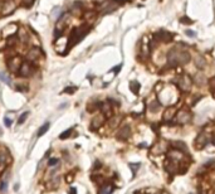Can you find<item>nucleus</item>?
Wrapping results in <instances>:
<instances>
[{
	"label": "nucleus",
	"mask_w": 215,
	"mask_h": 194,
	"mask_svg": "<svg viewBox=\"0 0 215 194\" xmlns=\"http://www.w3.org/2000/svg\"><path fill=\"white\" fill-rule=\"evenodd\" d=\"M35 71H37L35 64H34L33 62H29V60L24 59L21 62V64H20V68H19V71H18V74L20 76V77H23V78H26V77L33 76Z\"/></svg>",
	"instance_id": "nucleus-2"
},
{
	"label": "nucleus",
	"mask_w": 215,
	"mask_h": 194,
	"mask_svg": "<svg viewBox=\"0 0 215 194\" xmlns=\"http://www.w3.org/2000/svg\"><path fill=\"white\" fill-rule=\"evenodd\" d=\"M35 0H21V5L24 8H30L34 4Z\"/></svg>",
	"instance_id": "nucleus-31"
},
{
	"label": "nucleus",
	"mask_w": 215,
	"mask_h": 194,
	"mask_svg": "<svg viewBox=\"0 0 215 194\" xmlns=\"http://www.w3.org/2000/svg\"><path fill=\"white\" fill-rule=\"evenodd\" d=\"M41 56H43V52H41V49L39 47H32L28 51V54H26V60L35 63L40 59Z\"/></svg>",
	"instance_id": "nucleus-7"
},
{
	"label": "nucleus",
	"mask_w": 215,
	"mask_h": 194,
	"mask_svg": "<svg viewBox=\"0 0 215 194\" xmlns=\"http://www.w3.org/2000/svg\"><path fill=\"white\" fill-rule=\"evenodd\" d=\"M214 163H215V161L213 160V159H211V160H209V161L206 163V164H204V168H209V166H210V165H213Z\"/></svg>",
	"instance_id": "nucleus-38"
},
{
	"label": "nucleus",
	"mask_w": 215,
	"mask_h": 194,
	"mask_svg": "<svg viewBox=\"0 0 215 194\" xmlns=\"http://www.w3.org/2000/svg\"><path fill=\"white\" fill-rule=\"evenodd\" d=\"M121 67H122V66H121V64H120V66H117L116 68H113V70H112V71H113V72H115V73H117V72H118V71L121 70Z\"/></svg>",
	"instance_id": "nucleus-42"
},
{
	"label": "nucleus",
	"mask_w": 215,
	"mask_h": 194,
	"mask_svg": "<svg viewBox=\"0 0 215 194\" xmlns=\"http://www.w3.org/2000/svg\"><path fill=\"white\" fill-rule=\"evenodd\" d=\"M48 130H49V122H45L43 126H41L39 130H38V136H39V138H40V136H43Z\"/></svg>",
	"instance_id": "nucleus-27"
},
{
	"label": "nucleus",
	"mask_w": 215,
	"mask_h": 194,
	"mask_svg": "<svg viewBox=\"0 0 215 194\" xmlns=\"http://www.w3.org/2000/svg\"><path fill=\"white\" fill-rule=\"evenodd\" d=\"M172 146H174V149H176V150H179L181 151V153H185L187 149H186V144L183 143V141H176V143H174L172 144Z\"/></svg>",
	"instance_id": "nucleus-21"
},
{
	"label": "nucleus",
	"mask_w": 215,
	"mask_h": 194,
	"mask_svg": "<svg viewBox=\"0 0 215 194\" xmlns=\"http://www.w3.org/2000/svg\"><path fill=\"white\" fill-rule=\"evenodd\" d=\"M104 121H106V117L103 115L94 116L92 121H91V129H92V130H97V129H100L101 126H103Z\"/></svg>",
	"instance_id": "nucleus-12"
},
{
	"label": "nucleus",
	"mask_w": 215,
	"mask_h": 194,
	"mask_svg": "<svg viewBox=\"0 0 215 194\" xmlns=\"http://www.w3.org/2000/svg\"><path fill=\"white\" fill-rule=\"evenodd\" d=\"M130 88H131V91L133 92L135 95H137L138 92H140V83L137 82V81H132L131 83H130Z\"/></svg>",
	"instance_id": "nucleus-25"
},
{
	"label": "nucleus",
	"mask_w": 215,
	"mask_h": 194,
	"mask_svg": "<svg viewBox=\"0 0 215 194\" xmlns=\"http://www.w3.org/2000/svg\"><path fill=\"white\" fill-rule=\"evenodd\" d=\"M167 144L165 141H158L157 144H155V146L152 147V154H156V155H160V154H164L166 153V150H167Z\"/></svg>",
	"instance_id": "nucleus-14"
},
{
	"label": "nucleus",
	"mask_w": 215,
	"mask_h": 194,
	"mask_svg": "<svg viewBox=\"0 0 215 194\" xmlns=\"http://www.w3.org/2000/svg\"><path fill=\"white\" fill-rule=\"evenodd\" d=\"M21 57H18V56H11L10 59H8V67H9L10 72H13V73H18L19 68H20V64L23 62Z\"/></svg>",
	"instance_id": "nucleus-6"
},
{
	"label": "nucleus",
	"mask_w": 215,
	"mask_h": 194,
	"mask_svg": "<svg viewBox=\"0 0 215 194\" xmlns=\"http://www.w3.org/2000/svg\"><path fill=\"white\" fill-rule=\"evenodd\" d=\"M214 145H215V139H214Z\"/></svg>",
	"instance_id": "nucleus-44"
},
{
	"label": "nucleus",
	"mask_w": 215,
	"mask_h": 194,
	"mask_svg": "<svg viewBox=\"0 0 215 194\" xmlns=\"http://www.w3.org/2000/svg\"><path fill=\"white\" fill-rule=\"evenodd\" d=\"M18 32V26L15 25V24H9V25H6L5 28L3 29V32H1V35L4 38H8V37H10V35H15V33Z\"/></svg>",
	"instance_id": "nucleus-16"
},
{
	"label": "nucleus",
	"mask_w": 215,
	"mask_h": 194,
	"mask_svg": "<svg viewBox=\"0 0 215 194\" xmlns=\"http://www.w3.org/2000/svg\"><path fill=\"white\" fill-rule=\"evenodd\" d=\"M8 161H9V154L6 151L4 154H0V165H5Z\"/></svg>",
	"instance_id": "nucleus-29"
},
{
	"label": "nucleus",
	"mask_w": 215,
	"mask_h": 194,
	"mask_svg": "<svg viewBox=\"0 0 215 194\" xmlns=\"http://www.w3.org/2000/svg\"><path fill=\"white\" fill-rule=\"evenodd\" d=\"M195 82L199 83V85H203V83L205 82V78H204L203 74H196L195 76Z\"/></svg>",
	"instance_id": "nucleus-32"
},
{
	"label": "nucleus",
	"mask_w": 215,
	"mask_h": 194,
	"mask_svg": "<svg viewBox=\"0 0 215 194\" xmlns=\"http://www.w3.org/2000/svg\"><path fill=\"white\" fill-rule=\"evenodd\" d=\"M72 131H73V129H68V130H66V131H63L62 134L59 135V139L60 140H66V139H68V138H71V135H72Z\"/></svg>",
	"instance_id": "nucleus-26"
},
{
	"label": "nucleus",
	"mask_w": 215,
	"mask_h": 194,
	"mask_svg": "<svg viewBox=\"0 0 215 194\" xmlns=\"http://www.w3.org/2000/svg\"><path fill=\"white\" fill-rule=\"evenodd\" d=\"M59 163V159H57V158H53V159H49L48 160V165L49 166H54V165H57Z\"/></svg>",
	"instance_id": "nucleus-33"
},
{
	"label": "nucleus",
	"mask_w": 215,
	"mask_h": 194,
	"mask_svg": "<svg viewBox=\"0 0 215 194\" xmlns=\"http://www.w3.org/2000/svg\"><path fill=\"white\" fill-rule=\"evenodd\" d=\"M89 30H91V25H88V24H84L82 26H75V28H73V29H72V32H71L69 40H68L67 47L72 48L74 44H77L79 40L83 39V37H84Z\"/></svg>",
	"instance_id": "nucleus-1"
},
{
	"label": "nucleus",
	"mask_w": 215,
	"mask_h": 194,
	"mask_svg": "<svg viewBox=\"0 0 215 194\" xmlns=\"http://www.w3.org/2000/svg\"><path fill=\"white\" fill-rule=\"evenodd\" d=\"M0 79H1L3 82H5L6 85H11V79L5 72H0Z\"/></svg>",
	"instance_id": "nucleus-28"
},
{
	"label": "nucleus",
	"mask_w": 215,
	"mask_h": 194,
	"mask_svg": "<svg viewBox=\"0 0 215 194\" xmlns=\"http://www.w3.org/2000/svg\"><path fill=\"white\" fill-rule=\"evenodd\" d=\"M175 121L179 125H185L191 121V113L187 110H179L175 115Z\"/></svg>",
	"instance_id": "nucleus-5"
},
{
	"label": "nucleus",
	"mask_w": 215,
	"mask_h": 194,
	"mask_svg": "<svg viewBox=\"0 0 215 194\" xmlns=\"http://www.w3.org/2000/svg\"><path fill=\"white\" fill-rule=\"evenodd\" d=\"M100 108L102 111V115H103L106 119H111V117L113 116V110H112V106H111V102H109V101L102 104Z\"/></svg>",
	"instance_id": "nucleus-11"
},
{
	"label": "nucleus",
	"mask_w": 215,
	"mask_h": 194,
	"mask_svg": "<svg viewBox=\"0 0 215 194\" xmlns=\"http://www.w3.org/2000/svg\"><path fill=\"white\" fill-rule=\"evenodd\" d=\"M18 33H19L18 39H19V42H20V43H23V44H28L29 42H30V35H29L28 30H26L25 28H19V29H18Z\"/></svg>",
	"instance_id": "nucleus-13"
},
{
	"label": "nucleus",
	"mask_w": 215,
	"mask_h": 194,
	"mask_svg": "<svg viewBox=\"0 0 215 194\" xmlns=\"http://www.w3.org/2000/svg\"><path fill=\"white\" fill-rule=\"evenodd\" d=\"M181 23H187V24H191L192 20L189 18H181Z\"/></svg>",
	"instance_id": "nucleus-37"
},
{
	"label": "nucleus",
	"mask_w": 215,
	"mask_h": 194,
	"mask_svg": "<svg viewBox=\"0 0 215 194\" xmlns=\"http://www.w3.org/2000/svg\"><path fill=\"white\" fill-rule=\"evenodd\" d=\"M177 168H179V164L175 161V160H171V159H169L165 163V170L169 174H175L177 172Z\"/></svg>",
	"instance_id": "nucleus-15"
},
{
	"label": "nucleus",
	"mask_w": 215,
	"mask_h": 194,
	"mask_svg": "<svg viewBox=\"0 0 215 194\" xmlns=\"http://www.w3.org/2000/svg\"><path fill=\"white\" fill-rule=\"evenodd\" d=\"M17 90L18 91H23V92H26V91H28L26 86H17Z\"/></svg>",
	"instance_id": "nucleus-36"
},
{
	"label": "nucleus",
	"mask_w": 215,
	"mask_h": 194,
	"mask_svg": "<svg viewBox=\"0 0 215 194\" xmlns=\"http://www.w3.org/2000/svg\"><path fill=\"white\" fill-rule=\"evenodd\" d=\"M138 166H140V164H130V168L132 169V172H133V174H135L136 172H137Z\"/></svg>",
	"instance_id": "nucleus-34"
},
{
	"label": "nucleus",
	"mask_w": 215,
	"mask_h": 194,
	"mask_svg": "<svg viewBox=\"0 0 215 194\" xmlns=\"http://www.w3.org/2000/svg\"><path fill=\"white\" fill-rule=\"evenodd\" d=\"M175 115H176V107H174V106L167 107L165 110V112H164V120L165 121H170V120H172L174 117H175Z\"/></svg>",
	"instance_id": "nucleus-18"
},
{
	"label": "nucleus",
	"mask_w": 215,
	"mask_h": 194,
	"mask_svg": "<svg viewBox=\"0 0 215 194\" xmlns=\"http://www.w3.org/2000/svg\"><path fill=\"white\" fill-rule=\"evenodd\" d=\"M72 179H73V178H72L71 175H68V178H67V181H72Z\"/></svg>",
	"instance_id": "nucleus-43"
},
{
	"label": "nucleus",
	"mask_w": 215,
	"mask_h": 194,
	"mask_svg": "<svg viewBox=\"0 0 215 194\" xmlns=\"http://www.w3.org/2000/svg\"><path fill=\"white\" fill-rule=\"evenodd\" d=\"M156 39L162 40V42H165V43H169V42L172 40V34L166 32V30H160V32L156 34Z\"/></svg>",
	"instance_id": "nucleus-17"
},
{
	"label": "nucleus",
	"mask_w": 215,
	"mask_h": 194,
	"mask_svg": "<svg viewBox=\"0 0 215 194\" xmlns=\"http://www.w3.org/2000/svg\"><path fill=\"white\" fill-rule=\"evenodd\" d=\"M185 33H186L189 37H195L196 35V33L194 32V30H190V29H186V32H185Z\"/></svg>",
	"instance_id": "nucleus-35"
},
{
	"label": "nucleus",
	"mask_w": 215,
	"mask_h": 194,
	"mask_svg": "<svg viewBox=\"0 0 215 194\" xmlns=\"http://www.w3.org/2000/svg\"><path fill=\"white\" fill-rule=\"evenodd\" d=\"M74 91H75V88H74V87H73V88H69V87H68V88H66V90H64V92H66V93H73Z\"/></svg>",
	"instance_id": "nucleus-40"
},
{
	"label": "nucleus",
	"mask_w": 215,
	"mask_h": 194,
	"mask_svg": "<svg viewBox=\"0 0 215 194\" xmlns=\"http://www.w3.org/2000/svg\"><path fill=\"white\" fill-rule=\"evenodd\" d=\"M113 191H115V187L111 184H107V185H103L100 191V194H112Z\"/></svg>",
	"instance_id": "nucleus-22"
},
{
	"label": "nucleus",
	"mask_w": 215,
	"mask_h": 194,
	"mask_svg": "<svg viewBox=\"0 0 215 194\" xmlns=\"http://www.w3.org/2000/svg\"><path fill=\"white\" fill-rule=\"evenodd\" d=\"M28 116H29V112H28V111H25L24 113H21L20 117H19V120H18V124H19V125L24 124V122H25V120L28 119Z\"/></svg>",
	"instance_id": "nucleus-30"
},
{
	"label": "nucleus",
	"mask_w": 215,
	"mask_h": 194,
	"mask_svg": "<svg viewBox=\"0 0 215 194\" xmlns=\"http://www.w3.org/2000/svg\"><path fill=\"white\" fill-rule=\"evenodd\" d=\"M121 120H122V117L121 116H112L111 119H108V126L111 129H115L120 125Z\"/></svg>",
	"instance_id": "nucleus-20"
},
{
	"label": "nucleus",
	"mask_w": 215,
	"mask_h": 194,
	"mask_svg": "<svg viewBox=\"0 0 215 194\" xmlns=\"http://www.w3.org/2000/svg\"><path fill=\"white\" fill-rule=\"evenodd\" d=\"M180 56H181V51L176 48L170 49L167 53V63L170 67H177L181 66L180 64Z\"/></svg>",
	"instance_id": "nucleus-3"
},
{
	"label": "nucleus",
	"mask_w": 215,
	"mask_h": 194,
	"mask_svg": "<svg viewBox=\"0 0 215 194\" xmlns=\"http://www.w3.org/2000/svg\"><path fill=\"white\" fill-rule=\"evenodd\" d=\"M69 194H77V189H75L74 187H71V189H69Z\"/></svg>",
	"instance_id": "nucleus-41"
},
{
	"label": "nucleus",
	"mask_w": 215,
	"mask_h": 194,
	"mask_svg": "<svg viewBox=\"0 0 215 194\" xmlns=\"http://www.w3.org/2000/svg\"><path fill=\"white\" fill-rule=\"evenodd\" d=\"M194 63H195V67L198 68V70H204V68L206 67V60H205V58H204L203 56H200V54H198V56L195 57Z\"/></svg>",
	"instance_id": "nucleus-19"
},
{
	"label": "nucleus",
	"mask_w": 215,
	"mask_h": 194,
	"mask_svg": "<svg viewBox=\"0 0 215 194\" xmlns=\"http://www.w3.org/2000/svg\"><path fill=\"white\" fill-rule=\"evenodd\" d=\"M101 105H102V102H100V101H94V102H92V104H88L87 111H88V112H94L97 108L101 107Z\"/></svg>",
	"instance_id": "nucleus-23"
},
{
	"label": "nucleus",
	"mask_w": 215,
	"mask_h": 194,
	"mask_svg": "<svg viewBox=\"0 0 215 194\" xmlns=\"http://www.w3.org/2000/svg\"><path fill=\"white\" fill-rule=\"evenodd\" d=\"M4 124H5V126H11V120H9V119H4Z\"/></svg>",
	"instance_id": "nucleus-39"
},
{
	"label": "nucleus",
	"mask_w": 215,
	"mask_h": 194,
	"mask_svg": "<svg viewBox=\"0 0 215 194\" xmlns=\"http://www.w3.org/2000/svg\"><path fill=\"white\" fill-rule=\"evenodd\" d=\"M177 86L180 87L181 91L184 92H187V91L191 90V86H192V79L189 77V76H183L177 79Z\"/></svg>",
	"instance_id": "nucleus-8"
},
{
	"label": "nucleus",
	"mask_w": 215,
	"mask_h": 194,
	"mask_svg": "<svg viewBox=\"0 0 215 194\" xmlns=\"http://www.w3.org/2000/svg\"><path fill=\"white\" fill-rule=\"evenodd\" d=\"M15 9H17V3H15L14 0H3L0 15H1V17H6V15H10V14L14 13Z\"/></svg>",
	"instance_id": "nucleus-4"
},
{
	"label": "nucleus",
	"mask_w": 215,
	"mask_h": 194,
	"mask_svg": "<svg viewBox=\"0 0 215 194\" xmlns=\"http://www.w3.org/2000/svg\"><path fill=\"white\" fill-rule=\"evenodd\" d=\"M160 107H161V105L158 104L157 101H152V102H151V104L149 105V111L152 112V113H155V112H157L158 110H160Z\"/></svg>",
	"instance_id": "nucleus-24"
},
{
	"label": "nucleus",
	"mask_w": 215,
	"mask_h": 194,
	"mask_svg": "<svg viewBox=\"0 0 215 194\" xmlns=\"http://www.w3.org/2000/svg\"><path fill=\"white\" fill-rule=\"evenodd\" d=\"M141 194H143V193H141Z\"/></svg>",
	"instance_id": "nucleus-45"
},
{
	"label": "nucleus",
	"mask_w": 215,
	"mask_h": 194,
	"mask_svg": "<svg viewBox=\"0 0 215 194\" xmlns=\"http://www.w3.org/2000/svg\"><path fill=\"white\" fill-rule=\"evenodd\" d=\"M116 136H117V139H118V140H122V141L127 140V139L131 136V127L128 126V125H124V126H122L118 131H117Z\"/></svg>",
	"instance_id": "nucleus-10"
},
{
	"label": "nucleus",
	"mask_w": 215,
	"mask_h": 194,
	"mask_svg": "<svg viewBox=\"0 0 215 194\" xmlns=\"http://www.w3.org/2000/svg\"><path fill=\"white\" fill-rule=\"evenodd\" d=\"M209 143V136H207V134L206 132H204V131H201L200 134L196 136V139H195V146H196V149H203L204 146L206 145V144Z\"/></svg>",
	"instance_id": "nucleus-9"
}]
</instances>
